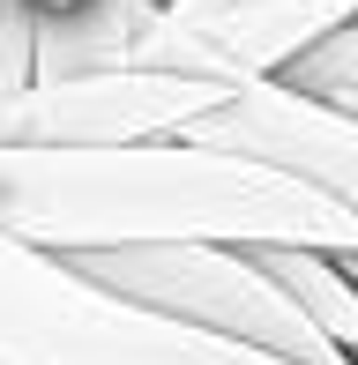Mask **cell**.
<instances>
[{
  "label": "cell",
  "instance_id": "6da1fadb",
  "mask_svg": "<svg viewBox=\"0 0 358 365\" xmlns=\"http://www.w3.org/2000/svg\"><path fill=\"white\" fill-rule=\"evenodd\" d=\"M0 224L53 254L90 246H329L358 254V217L314 179L194 135L105 149H15L0 142Z\"/></svg>",
  "mask_w": 358,
  "mask_h": 365
},
{
  "label": "cell",
  "instance_id": "7a4b0ae2",
  "mask_svg": "<svg viewBox=\"0 0 358 365\" xmlns=\"http://www.w3.org/2000/svg\"><path fill=\"white\" fill-rule=\"evenodd\" d=\"M0 365H284L105 291L68 254L0 224Z\"/></svg>",
  "mask_w": 358,
  "mask_h": 365
},
{
  "label": "cell",
  "instance_id": "3957f363",
  "mask_svg": "<svg viewBox=\"0 0 358 365\" xmlns=\"http://www.w3.org/2000/svg\"><path fill=\"white\" fill-rule=\"evenodd\" d=\"M68 261L83 276H97L105 291L165 313V321L209 328V336L269 351L284 365H358L351 351H336V343L299 313V298L262 269L254 246L165 239V246H90V254H68Z\"/></svg>",
  "mask_w": 358,
  "mask_h": 365
},
{
  "label": "cell",
  "instance_id": "277c9868",
  "mask_svg": "<svg viewBox=\"0 0 358 365\" xmlns=\"http://www.w3.org/2000/svg\"><path fill=\"white\" fill-rule=\"evenodd\" d=\"M224 82L172 75V68H83V75H30L23 90H0V142L15 149H105V142H157L187 135L209 105H224Z\"/></svg>",
  "mask_w": 358,
  "mask_h": 365
},
{
  "label": "cell",
  "instance_id": "5b68a950",
  "mask_svg": "<svg viewBox=\"0 0 358 365\" xmlns=\"http://www.w3.org/2000/svg\"><path fill=\"white\" fill-rule=\"evenodd\" d=\"M351 15L358 0H224V8H194V15H157L127 45V60L247 90V82L284 75L321 30L351 23Z\"/></svg>",
  "mask_w": 358,
  "mask_h": 365
},
{
  "label": "cell",
  "instance_id": "8992f818",
  "mask_svg": "<svg viewBox=\"0 0 358 365\" xmlns=\"http://www.w3.org/2000/svg\"><path fill=\"white\" fill-rule=\"evenodd\" d=\"M187 135H194V142H217V149H247V157L284 164V172L314 179L321 194H336V202L358 217V112L321 105V97L291 90L284 75L232 90L224 105H209Z\"/></svg>",
  "mask_w": 358,
  "mask_h": 365
},
{
  "label": "cell",
  "instance_id": "52a82bcc",
  "mask_svg": "<svg viewBox=\"0 0 358 365\" xmlns=\"http://www.w3.org/2000/svg\"><path fill=\"white\" fill-rule=\"evenodd\" d=\"M262 254V269L299 298V313L321 328V336L336 343V351L358 358V276L344 269V254H329V246H254Z\"/></svg>",
  "mask_w": 358,
  "mask_h": 365
},
{
  "label": "cell",
  "instance_id": "ba28073f",
  "mask_svg": "<svg viewBox=\"0 0 358 365\" xmlns=\"http://www.w3.org/2000/svg\"><path fill=\"white\" fill-rule=\"evenodd\" d=\"M284 82L306 90V97H321V105H336V112H358V15L336 23V30H321L284 68Z\"/></svg>",
  "mask_w": 358,
  "mask_h": 365
},
{
  "label": "cell",
  "instance_id": "9c48e42d",
  "mask_svg": "<svg viewBox=\"0 0 358 365\" xmlns=\"http://www.w3.org/2000/svg\"><path fill=\"white\" fill-rule=\"evenodd\" d=\"M194 8H224V0H172L165 15H194Z\"/></svg>",
  "mask_w": 358,
  "mask_h": 365
}]
</instances>
